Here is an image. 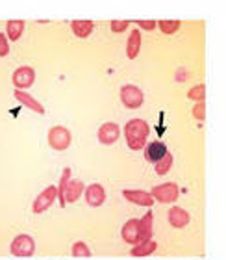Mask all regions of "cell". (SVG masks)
I'll list each match as a JSON object with an SVG mask.
<instances>
[{"label": "cell", "mask_w": 226, "mask_h": 260, "mask_svg": "<svg viewBox=\"0 0 226 260\" xmlns=\"http://www.w3.org/2000/svg\"><path fill=\"white\" fill-rule=\"evenodd\" d=\"M152 234H154V214L148 210L139 219V244L152 240Z\"/></svg>", "instance_id": "9a60e30c"}, {"label": "cell", "mask_w": 226, "mask_h": 260, "mask_svg": "<svg viewBox=\"0 0 226 260\" xmlns=\"http://www.w3.org/2000/svg\"><path fill=\"white\" fill-rule=\"evenodd\" d=\"M24 21H8V24H6V38H8V41H19L22 36V32H24Z\"/></svg>", "instance_id": "ffe728a7"}, {"label": "cell", "mask_w": 226, "mask_h": 260, "mask_svg": "<svg viewBox=\"0 0 226 260\" xmlns=\"http://www.w3.org/2000/svg\"><path fill=\"white\" fill-rule=\"evenodd\" d=\"M123 197L126 201H130V203H134V205L146 206V208H150L154 205V197L148 191H143V190H124Z\"/></svg>", "instance_id": "8fae6325"}, {"label": "cell", "mask_w": 226, "mask_h": 260, "mask_svg": "<svg viewBox=\"0 0 226 260\" xmlns=\"http://www.w3.org/2000/svg\"><path fill=\"white\" fill-rule=\"evenodd\" d=\"M150 134V126L143 119H130L124 125V140L130 151H141L146 145V138Z\"/></svg>", "instance_id": "6da1fadb"}, {"label": "cell", "mask_w": 226, "mask_h": 260, "mask_svg": "<svg viewBox=\"0 0 226 260\" xmlns=\"http://www.w3.org/2000/svg\"><path fill=\"white\" fill-rule=\"evenodd\" d=\"M84 195H86V201L89 206H102L104 201H106V190L102 188V184H98V182H93L89 184L84 190Z\"/></svg>", "instance_id": "9c48e42d"}, {"label": "cell", "mask_w": 226, "mask_h": 260, "mask_svg": "<svg viewBox=\"0 0 226 260\" xmlns=\"http://www.w3.org/2000/svg\"><path fill=\"white\" fill-rule=\"evenodd\" d=\"M86 190V184L82 180H69L67 184V190H65V205L67 203H76L80 199V195Z\"/></svg>", "instance_id": "e0dca14e"}, {"label": "cell", "mask_w": 226, "mask_h": 260, "mask_svg": "<svg viewBox=\"0 0 226 260\" xmlns=\"http://www.w3.org/2000/svg\"><path fill=\"white\" fill-rule=\"evenodd\" d=\"M137 30H146V32H150V30H154V28L158 26L156 21H137Z\"/></svg>", "instance_id": "f1b7e54d"}, {"label": "cell", "mask_w": 226, "mask_h": 260, "mask_svg": "<svg viewBox=\"0 0 226 260\" xmlns=\"http://www.w3.org/2000/svg\"><path fill=\"white\" fill-rule=\"evenodd\" d=\"M119 95H121V103L130 110H137L141 104L145 103V95H143V91H141L137 86H132V84H126V86L121 87Z\"/></svg>", "instance_id": "277c9868"}, {"label": "cell", "mask_w": 226, "mask_h": 260, "mask_svg": "<svg viewBox=\"0 0 226 260\" xmlns=\"http://www.w3.org/2000/svg\"><path fill=\"white\" fill-rule=\"evenodd\" d=\"M178 193H180V190H178V186L174 184V182H163V184H160V186H154L150 191L152 197H154L158 203H163V205L174 203V201L178 199Z\"/></svg>", "instance_id": "8992f818"}, {"label": "cell", "mask_w": 226, "mask_h": 260, "mask_svg": "<svg viewBox=\"0 0 226 260\" xmlns=\"http://www.w3.org/2000/svg\"><path fill=\"white\" fill-rule=\"evenodd\" d=\"M8 54H10V41L4 32H0V58H6Z\"/></svg>", "instance_id": "83f0119b"}, {"label": "cell", "mask_w": 226, "mask_h": 260, "mask_svg": "<svg viewBox=\"0 0 226 260\" xmlns=\"http://www.w3.org/2000/svg\"><path fill=\"white\" fill-rule=\"evenodd\" d=\"M158 22V28L162 30L163 34H167V36H172V34H176L182 26V22L180 21H156Z\"/></svg>", "instance_id": "cb8c5ba5"}, {"label": "cell", "mask_w": 226, "mask_h": 260, "mask_svg": "<svg viewBox=\"0 0 226 260\" xmlns=\"http://www.w3.org/2000/svg\"><path fill=\"white\" fill-rule=\"evenodd\" d=\"M70 30L74 34L76 38L80 39H87L95 30V22L93 21H72L70 22Z\"/></svg>", "instance_id": "ac0fdd59"}, {"label": "cell", "mask_w": 226, "mask_h": 260, "mask_svg": "<svg viewBox=\"0 0 226 260\" xmlns=\"http://www.w3.org/2000/svg\"><path fill=\"white\" fill-rule=\"evenodd\" d=\"M98 141L102 143V145H113V143H117L119 138H121V126L117 123H104L100 128H98Z\"/></svg>", "instance_id": "ba28073f"}, {"label": "cell", "mask_w": 226, "mask_h": 260, "mask_svg": "<svg viewBox=\"0 0 226 260\" xmlns=\"http://www.w3.org/2000/svg\"><path fill=\"white\" fill-rule=\"evenodd\" d=\"M47 140H49V145L50 149H54V151L61 152V151H67L70 147V141H72V136H70L69 128H65L61 125H56L49 130V136H47Z\"/></svg>", "instance_id": "7a4b0ae2"}, {"label": "cell", "mask_w": 226, "mask_h": 260, "mask_svg": "<svg viewBox=\"0 0 226 260\" xmlns=\"http://www.w3.org/2000/svg\"><path fill=\"white\" fill-rule=\"evenodd\" d=\"M167 219H169V225L174 229H183L185 225L189 223V212L180 208V206H172L171 210L167 214Z\"/></svg>", "instance_id": "4fadbf2b"}, {"label": "cell", "mask_w": 226, "mask_h": 260, "mask_svg": "<svg viewBox=\"0 0 226 260\" xmlns=\"http://www.w3.org/2000/svg\"><path fill=\"white\" fill-rule=\"evenodd\" d=\"M172 162H174V158H172L171 152H167V154H165V156H163L160 162L154 164V168H156V173L160 175V177L167 175L169 171H171V168H172Z\"/></svg>", "instance_id": "7402d4cb"}, {"label": "cell", "mask_w": 226, "mask_h": 260, "mask_svg": "<svg viewBox=\"0 0 226 260\" xmlns=\"http://www.w3.org/2000/svg\"><path fill=\"white\" fill-rule=\"evenodd\" d=\"M121 236L126 244L130 245H137L139 244V219H128L124 223L123 231H121Z\"/></svg>", "instance_id": "7c38bea8"}, {"label": "cell", "mask_w": 226, "mask_h": 260, "mask_svg": "<svg viewBox=\"0 0 226 260\" xmlns=\"http://www.w3.org/2000/svg\"><path fill=\"white\" fill-rule=\"evenodd\" d=\"M158 251V244L154 240H148V242H141V244L134 245L130 255L132 256H150Z\"/></svg>", "instance_id": "d6986e66"}, {"label": "cell", "mask_w": 226, "mask_h": 260, "mask_svg": "<svg viewBox=\"0 0 226 260\" xmlns=\"http://www.w3.org/2000/svg\"><path fill=\"white\" fill-rule=\"evenodd\" d=\"M10 253L17 258H28V256H33L35 253V242L30 234H19L13 238L10 245Z\"/></svg>", "instance_id": "3957f363"}, {"label": "cell", "mask_w": 226, "mask_h": 260, "mask_svg": "<svg viewBox=\"0 0 226 260\" xmlns=\"http://www.w3.org/2000/svg\"><path fill=\"white\" fill-rule=\"evenodd\" d=\"M11 82H13L15 89L24 91V89L33 86V82H35V71H33V67H30V65H22V67L13 71Z\"/></svg>", "instance_id": "5b68a950"}, {"label": "cell", "mask_w": 226, "mask_h": 260, "mask_svg": "<svg viewBox=\"0 0 226 260\" xmlns=\"http://www.w3.org/2000/svg\"><path fill=\"white\" fill-rule=\"evenodd\" d=\"M167 152H169L167 145H165L163 141H150V143L145 145V158H146V162H150V164L160 162Z\"/></svg>", "instance_id": "30bf717a"}, {"label": "cell", "mask_w": 226, "mask_h": 260, "mask_svg": "<svg viewBox=\"0 0 226 260\" xmlns=\"http://www.w3.org/2000/svg\"><path fill=\"white\" fill-rule=\"evenodd\" d=\"M128 26H130L128 21H111L109 22V30H111L113 34H123Z\"/></svg>", "instance_id": "4316f807"}, {"label": "cell", "mask_w": 226, "mask_h": 260, "mask_svg": "<svg viewBox=\"0 0 226 260\" xmlns=\"http://www.w3.org/2000/svg\"><path fill=\"white\" fill-rule=\"evenodd\" d=\"M13 95H15L17 101H19L22 106H26L28 110H32V112H35V114H39V115L45 114V106L41 103H37V101H35V97H32L30 93L21 91V89H15V93H13Z\"/></svg>", "instance_id": "5bb4252c"}, {"label": "cell", "mask_w": 226, "mask_h": 260, "mask_svg": "<svg viewBox=\"0 0 226 260\" xmlns=\"http://www.w3.org/2000/svg\"><path fill=\"white\" fill-rule=\"evenodd\" d=\"M70 255L72 256H91L93 253L86 242H74L72 247H70Z\"/></svg>", "instance_id": "d4e9b609"}, {"label": "cell", "mask_w": 226, "mask_h": 260, "mask_svg": "<svg viewBox=\"0 0 226 260\" xmlns=\"http://www.w3.org/2000/svg\"><path fill=\"white\" fill-rule=\"evenodd\" d=\"M193 117L197 121H202L206 119V104L204 103H195V106H193Z\"/></svg>", "instance_id": "484cf974"}, {"label": "cell", "mask_w": 226, "mask_h": 260, "mask_svg": "<svg viewBox=\"0 0 226 260\" xmlns=\"http://www.w3.org/2000/svg\"><path fill=\"white\" fill-rule=\"evenodd\" d=\"M187 99L193 103H204L206 99V84H197L187 91Z\"/></svg>", "instance_id": "603a6c76"}, {"label": "cell", "mask_w": 226, "mask_h": 260, "mask_svg": "<svg viewBox=\"0 0 226 260\" xmlns=\"http://www.w3.org/2000/svg\"><path fill=\"white\" fill-rule=\"evenodd\" d=\"M56 197H58L56 186H47V188L35 197V201H33V205H32L33 214H43V212H47L50 206L54 205Z\"/></svg>", "instance_id": "52a82bcc"}, {"label": "cell", "mask_w": 226, "mask_h": 260, "mask_svg": "<svg viewBox=\"0 0 226 260\" xmlns=\"http://www.w3.org/2000/svg\"><path fill=\"white\" fill-rule=\"evenodd\" d=\"M141 52V30H132L130 32V38L126 41V56L130 60H135Z\"/></svg>", "instance_id": "2e32d148"}, {"label": "cell", "mask_w": 226, "mask_h": 260, "mask_svg": "<svg viewBox=\"0 0 226 260\" xmlns=\"http://www.w3.org/2000/svg\"><path fill=\"white\" fill-rule=\"evenodd\" d=\"M70 171L69 168L63 169V173H61V179H59V184L56 186V190H58V197H59V205L65 208V190H67V184H69L70 180Z\"/></svg>", "instance_id": "44dd1931"}]
</instances>
